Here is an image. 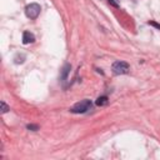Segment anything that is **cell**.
Listing matches in <instances>:
<instances>
[{
  "mask_svg": "<svg viewBox=\"0 0 160 160\" xmlns=\"http://www.w3.org/2000/svg\"><path fill=\"white\" fill-rule=\"evenodd\" d=\"M26 129H29L31 131H36V130H39V125H36V124H28Z\"/></svg>",
  "mask_w": 160,
  "mask_h": 160,
  "instance_id": "9c48e42d",
  "label": "cell"
},
{
  "mask_svg": "<svg viewBox=\"0 0 160 160\" xmlns=\"http://www.w3.org/2000/svg\"><path fill=\"white\" fill-rule=\"evenodd\" d=\"M40 11H41V8L38 2H31L25 8V15L31 20L36 19L40 15Z\"/></svg>",
  "mask_w": 160,
  "mask_h": 160,
  "instance_id": "3957f363",
  "label": "cell"
},
{
  "mask_svg": "<svg viewBox=\"0 0 160 160\" xmlns=\"http://www.w3.org/2000/svg\"><path fill=\"white\" fill-rule=\"evenodd\" d=\"M108 102H109V100H108V96H105V95L99 96L96 99V101H95V104L98 106H105V105H108Z\"/></svg>",
  "mask_w": 160,
  "mask_h": 160,
  "instance_id": "8992f818",
  "label": "cell"
},
{
  "mask_svg": "<svg viewBox=\"0 0 160 160\" xmlns=\"http://www.w3.org/2000/svg\"><path fill=\"white\" fill-rule=\"evenodd\" d=\"M70 69H71V65H70V64H65V65H64V68H62V70H61V75H60V80H61L62 82L66 81L68 74L70 72Z\"/></svg>",
  "mask_w": 160,
  "mask_h": 160,
  "instance_id": "5b68a950",
  "label": "cell"
},
{
  "mask_svg": "<svg viewBox=\"0 0 160 160\" xmlns=\"http://www.w3.org/2000/svg\"><path fill=\"white\" fill-rule=\"evenodd\" d=\"M108 1H109V4H110L111 6H114V8H119V6H120V4H119L118 0H108Z\"/></svg>",
  "mask_w": 160,
  "mask_h": 160,
  "instance_id": "30bf717a",
  "label": "cell"
},
{
  "mask_svg": "<svg viewBox=\"0 0 160 160\" xmlns=\"http://www.w3.org/2000/svg\"><path fill=\"white\" fill-rule=\"evenodd\" d=\"M14 60H15V64H22V62H24V60H25V55H24V54H21V55H20V54H18V55L15 56V59H14Z\"/></svg>",
  "mask_w": 160,
  "mask_h": 160,
  "instance_id": "52a82bcc",
  "label": "cell"
},
{
  "mask_svg": "<svg viewBox=\"0 0 160 160\" xmlns=\"http://www.w3.org/2000/svg\"><path fill=\"white\" fill-rule=\"evenodd\" d=\"M91 108H92L91 100L84 99V100H81V101H79V102H76V104H74V105L70 108V111L74 112V114H85V112H88L89 110H91Z\"/></svg>",
  "mask_w": 160,
  "mask_h": 160,
  "instance_id": "6da1fadb",
  "label": "cell"
},
{
  "mask_svg": "<svg viewBox=\"0 0 160 160\" xmlns=\"http://www.w3.org/2000/svg\"><path fill=\"white\" fill-rule=\"evenodd\" d=\"M0 105H1V114H5V112H8V111L10 110V108L6 105V102H5V101H1V102H0Z\"/></svg>",
  "mask_w": 160,
  "mask_h": 160,
  "instance_id": "ba28073f",
  "label": "cell"
},
{
  "mask_svg": "<svg viewBox=\"0 0 160 160\" xmlns=\"http://www.w3.org/2000/svg\"><path fill=\"white\" fill-rule=\"evenodd\" d=\"M149 25H151V26H154V28H156V29H159L160 30V24H158L156 21H154V20H150L149 22H148Z\"/></svg>",
  "mask_w": 160,
  "mask_h": 160,
  "instance_id": "8fae6325",
  "label": "cell"
},
{
  "mask_svg": "<svg viewBox=\"0 0 160 160\" xmlns=\"http://www.w3.org/2000/svg\"><path fill=\"white\" fill-rule=\"evenodd\" d=\"M35 41V36L32 32L30 31H24L22 32V44H30V42H34Z\"/></svg>",
  "mask_w": 160,
  "mask_h": 160,
  "instance_id": "277c9868",
  "label": "cell"
},
{
  "mask_svg": "<svg viewBox=\"0 0 160 160\" xmlns=\"http://www.w3.org/2000/svg\"><path fill=\"white\" fill-rule=\"evenodd\" d=\"M111 70L115 75H124V74H128L130 71V65L126 62V61H122V60H116L112 62L111 65Z\"/></svg>",
  "mask_w": 160,
  "mask_h": 160,
  "instance_id": "7a4b0ae2",
  "label": "cell"
}]
</instances>
